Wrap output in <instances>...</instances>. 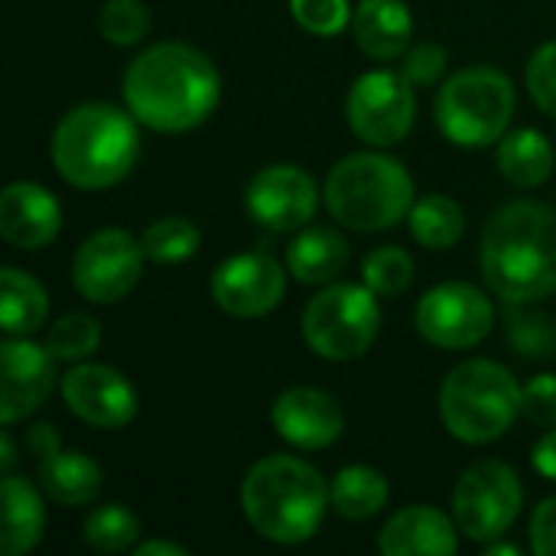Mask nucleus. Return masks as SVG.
Wrapping results in <instances>:
<instances>
[{
  "instance_id": "4468645a",
  "label": "nucleus",
  "mask_w": 556,
  "mask_h": 556,
  "mask_svg": "<svg viewBox=\"0 0 556 556\" xmlns=\"http://www.w3.org/2000/svg\"><path fill=\"white\" fill-rule=\"evenodd\" d=\"M287 290V270L280 261H274L267 251H248L225 257L212 270V296L215 303L238 319H254L283 300Z\"/></svg>"
},
{
  "instance_id": "393cba45",
  "label": "nucleus",
  "mask_w": 556,
  "mask_h": 556,
  "mask_svg": "<svg viewBox=\"0 0 556 556\" xmlns=\"http://www.w3.org/2000/svg\"><path fill=\"white\" fill-rule=\"evenodd\" d=\"M49 316V300L39 280L20 267H3L0 274V326L7 336H29L42 329Z\"/></svg>"
},
{
  "instance_id": "9d476101",
  "label": "nucleus",
  "mask_w": 556,
  "mask_h": 556,
  "mask_svg": "<svg viewBox=\"0 0 556 556\" xmlns=\"http://www.w3.org/2000/svg\"><path fill=\"white\" fill-rule=\"evenodd\" d=\"M349 127L358 140L371 147H394L407 140L417 121V98L414 85L404 72L375 68L355 78L349 101H345Z\"/></svg>"
},
{
  "instance_id": "5701e85b",
  "label": "nucleus",
  "mask_w": 556,
  "mask_h": 556,
  "mask_svg": "<svg viewBox=\"0 0 556 556\" xmlns=\"http://www.w3.org/2000/svg\"><path fill=\"white\" fill-rule=\"evenodd\" d=\"M46 531V508L39 492L20 479L7 476L3 479V531H0V547L7 556L29 554Z\"/></svg>"
},
{
  "instance_id": "c85d7f7f",
  "label": "nucleus",
  "mask_w": 556,
  "mask_h": 556,
  "mask_svg": "<svg viewBox=\"0 0 556 556\" xmlns=\"http://www.w3.org/2000/svg\"><path fill=\"white\" fill-rule=\"evenodd\" d=\"M81 538L94 554H124L134 551L140 538V521L134 511L121 505H101L85 518Z\"/></svg>"
},
{
  "instance_id": "c9c22d12",
  "label": "nucleus",
  "mask_w": 556,
  "mask_h": 556,
  "mask_svg": "<svg viewBox=\"0 0 556 556\" xmlns=\"http://www.w3.org/2000/svg\"><path fill=\"white\" fill-rule=\"evenodd\" d=\"M521 417L534 427H556V375H538L521 388Z\"/></svg>"
},
{
  "instance_id": "20e7f679",
  "label": "nucleus",
  "mask_w": 556,
  "mask_h": 556,
  "mask_svg": "<svg viewBox=\"0 0 556 556\" xmlns=\"http://www.w3.org/2000/svg\"><path fill=\"white\" fill-rule=\"evenodd\" d=\"M241 505L261 538L274 544H303L319 531L332 498L326 479L309 463L296 456H267L244 476Z\"/></svg>"
},
{
  "instance_id": "e433bc0d",
  "label": "nucleus",
  "mask_w": 556,
  "mask_h": 556,
  "mask_svg": "<svg viewBox=\"0 0 556 556\" xmlns=\"http://www.w3.org/2000/svg\"><path fill=\"white\" fill-rule=\"evenodd\" d=\"M446 65H450V55H446L443 46H437V42H420L417 49L404 52L401 72H404V78H407L410 85H437L440 75L446 72Z\"/></svg>"
},
{
  "instance_id": "f8f14e48",
  "label": "nucleus",
  "mask_w": 556,
  "mask_h": 556,
  "mask_svg": "<svg viewBox=\"0 0 556 556\" xmlns=\"http://www.w3.org/2000/svg\"><path fill=\"white\" fill-rule=\"evenodd\" d=\"M414 319H417V332L430 345L446 352H463L479 345L492 332L495 309L482 290L450 280L420 296Z\"/></svg>"
},
{
  "instance_id": "7ed1b4c3",
  "label": "nucleus",
  "mask_w": 556,
  "mask_h": 556,
  "mask_svg": "<svg viewBox=\"0 0 556 556\" xmlns=\"http://www.w3.org/2000/svg\"><path fill=\"white\" fill-rule=\"evenodd\" d=\"M130 111L88 101L62 114L52 130V163L68 186L108 189L130 176L140 156V130Z\"/></svg>"
},
{
  "instance_id": "37998d69",
  "label": "nucleus",
  "mask_w": 556,
  "mask_h": 556,
  "mask_svg": "<svg viewBox=\"0 0 556 556\" xmlns=\"http://www.w3.org/2000/svg\"><path fill=\"white\" fill-rule=\"evenodd\" d=\"M13 466V440H10V433H3V469H10Z\"/></svg>"
},
{
  "instance_id": "2f4dec72",
  "label": "nucleus",
  "mask_w": 556,
  "mask_h": 556,
  "mask_svg": "<svg viewBox=\"0 0 556 556\" xmlns=\"http://www.w3.org/2000/svg\"><path fill=\"white\" fill-rule=\"evenodd\" d=\"M98 33L111 46H137L150 33V13L140 0H108L98 13Z\"/></svg>"
},
{
  "instance_id": "412c9836",
  "label": "nucleus",
  "mask_w": 556,
  "mask_h": 556,
  "mask_svg": "<svg viewBox=\"0 0 556 556\" xmlns=\"http://www.w3.org/2000/svg\"><path fill=\"white\" fill-rule=\"evenodd\" d=\"M349 267V241L332 228H303L287 248V270L306 287H326Z\"/></svg>"
},
{
  "instance_id": "ddd939ff",
  "label": "nucleus",
  "mask_w": 556,
  "mask_h": 556,
  "mask_svg": "<svg viewBox=\"0 0 556 556\" xmlns=\"http://www.w3.org/2000/svg\"><path fill=\"white\" fill-rule=\"evenodd\" d=\"M244 205L248 215L270 231H300L316 215L319 189L303 166L274 163L248 182Z\"/></svg>"
},
{
  "instance_id": "39448f33",
  "label": "nucleus",
  "mask_w": 556,
  "mask_h": 556,
  "mask_svg": "<svg viewBox=\"0 0 556 556\" xmlns=\"http://www.w3.org/2000/svg\"><path fill=\"white\" fill-rule=\"evenodd\" d=\"M414 202L410 173L384 153H352L326 179V208L352 231H388L410 215Z\"/></svg>"
},
{
  "instance_id": "a211bd4d",
  "label": "nucleus",
  "mask_w": 556,
  "mask_h": 556,
  "mask_svg": "<svg viewBox=\"0 0 556 556\" xmlns=\"http://www.w3.org/2000/svg\"><path fill=\"white\" fill-rule=\"evenodd\" d=\"M62 228L59 202L39 182H10L0 192V235L16 251H39Z\"/></svg>"
},
{
  "instance_id": "9b49d317",
  "label": "nucleus",
  "mask_w": 556,
  "mask_h": 556,
  "mask_svg": "<svg viewBox=\"0 0 556 556\" xmlns=\"http://www.w3.org/2000/svg\"><path fill=\"white\" fill-rule=\"evenodd\" d=\"M143 244L121 228H101L88 235L72 257V283L88 303L124 300L143 274Z\"/></svg>"
},
{
  "instance_id": "f03ea898",
  "label": "nucleus",
  "mask_w": 556,
  "mask_h": 556,
  "mask_svg": "<svg viewBox=\"0 0 556 556\" xmlns=\"http://www.w3.org/2000/svg\"><path fill=\"white\" fill-rule=\"evenodd\" d=\"M482 277L508 303L556 293V208L518 199L502 205L482 231Z\"/></svg>"
},
{
  "instance_id": "b1692460",
  "label": "nucleus",
  "mask_w": 556,
  "mask_h": 556,
  "mask_svg": "<svg viewBox=\"0 0 556 556\" xmlns=\"http://www.w3.org/2000/svg\"><path fill=\"white\" fill-rule=\"evenodd\" d=\"M554 163L556 153L551 140L534 127L511 130L498 140V169L511 186L521 189L544 186L554 173Z\"/></svg>"
},
{
  "instance_id": "7c9ffc66",
  "label": "nucleus",
  "mask_w": 556,
  "mask_h": 556,
  "mask_svg": "<svg viewBox=\"0 0 556 556\" xmlns=\"http://www.w3.org/2000/svg\"><path fill=\"white\" fill-rule=\"evenodd\" d=\"M101 342V326L88 313H68L46 332V349L55 362H81L88 358Z\"/></svg>"
},
{
  "instance_id": "f704fd0d",
  "label": "nucleus",
  "mask_w": 556,
  "mask_h": 556,
  "mask_svg": "<svg viewBox=\"0 0 556 556\" xmlns=\"http://www.w3.org/2000/svg\"><path fill=\"white\" fill-rule=\"evenodd\" d=\"M508 339L515 352L531 355V358H544L556 352V329L541 316H515L508 326Z\"/></svg>"
},
{
  "instance_id": "f257e3e1",
  "label": "nucleus",
  "mask_w": 556,
  "mask_h": 556,
  "mask_svg": "<svg viewBox=\"0 0 556 556\" xmlns=\"http://www.w3.org/2000/svg\"><path fill=\"white\" fill-rule=\"evenodd\" d=\"M222 98L215 62L189 42H156L124 72L127 111L150 130L182 134L205 124Z\"/></svg>"
},
{
  "instance_id": "4be33fe9",
  "label": "nucleus",
  "mask_w": 556,
  "mask_h": 556,
  "mask_svg": "<svg viewBox=\"0 0 556 556\" xmlns=\"http://www.w3.org/2000/svg\"><path fill=\"white\" fill-rule=\"evenodd\" d=\"M101 466L85 453H52L39 459V489L62 508L91 505L101 495Z\"/></svg>"
},
{
  "instance_id": "58836bf2",
  "label": "nucleus",
  "mask_w": 556,
  "mask_h": 556,
  "mask_svg": "<svg viewBox=\"0 0 556 556\" xmlns=\"http://www.w3.org/2000/svg\"><path fill=\"white\" fill-rule=\"evenodd\" d=\"M531 463H534V469H538L544 479L556 482V427L554 430H547V433L538 440V446H534V453H531Z\"/></svg>"
},
{
  "instance_id": "0eeeda50",
  "label": "nucleus",
  "mask_w": 556,
  "mask_h": 556,
  "mask_svg": "<svg viewBox=\"0 0 556 556\" xmlns=\"http://www.w3.org/2000/svg\"><path fill=\"white\" fill-rule=\"evenodd\" d=\"M437 127L456 147H492L508 134L515 114V85L492 65H472L450 75L433 104Z\"/></svg>"
},
{
  "instance_id": "4c0bfd02",
  "label": "nucleus",
  "mask_w": 556,
  "mask_h": 556,
  "mask_svg": "<svg viewBox=\"0 0 556 556\" xmlns=\"http://www.w3.org/2000/svg\"><path fill=\"white\" fill-rule=\"evenodd\" d=\"M531 551L538 556H556V498L541 502L531 518Z\"/></svg>"
},
{
  "instance_id": "dca6fc26",
  "label": "nucleus",
  "mask_w": 556,
  "mask_h": 556,
  "mask_svg": "<svg viewBox=\"0 0 556 556\" xmlns=\"http://www.w3.org/2000/svg\"><path fill=\"white\" fill-rule=\"evenodd\" d=\"M55 388V358L46 345L29 342L26 336H7L3 342V397L0 420L10 427L42 407Z\"/></svg>"
},
{
  "instance_id": "a19ab883",
  "label": "nucleus",
  "mask_w": 556,
  "mask_h": 556,
  "mask_svg": "<svg viewBox=\"0 0 556 556\" xmlns=\"http://www.w3.org/2000/svg\"><path fill=\"white\" fill-rule=\"evenodd\" d=\"M137 556H186L189 551L182 544H169V541H147V544H137L134 547Z\"/></svg>"
},
{
  "instance_id": "c756f323",
  "label": "nucleus",
  "mask_w": 556,
  "mask_h": 556,
  "mask_svg": "<svg viewBox=\"0 0 556 556\" xmlns=\"http://www.w3.org/2000/svg\"><path fill=\"white\" fill-rule=\"evenodd\" d=\"M362 277L378 296H401L414 283V257L394 244L375 248L362 261Z\"/></svg>"
},
{
  "instance_id": "79ce46f5",
  "label": "nucleus",
  "mask_w": 556,
  "mask_h": 556,
  "mask_svg": "<svg viewBox=\"0 0 556 556\" xmlns=\"http://www.w3.org/2000/svg\"><path fill=\"white\" fill-rule=\"evenodd\" d=\"M485 556H518V547L492 541V544H489V551H485Z\"/></svg>"
},
{
  "instance_id": "423d86ee",
  "label": "nucleus",
  "mask_w": 556,
  "mask_h": 556,
  "mask_svg": "<svg viewBox=\"0 0 556 556\" xmlns=\"http://www.w3.org/2000/svg\"><path fill=\"white\" fill-rule=\"evenodd\" d=\"M521 414V384L518 378L492 362V358H469L453 368L440 388V417L443 427L469 443L482 446L511 430Z\"/></svg>"
},
{
  "instance_id": "cd10ccee",
  "label": "nucleus",
  "mask_w": 556,
  "mask_h": 556,
  "mask_svg": "<svg viewBox=\"0 0 556 556\" xmlns=\"http://www.w3.org/2000/svg\"><path fill=\"white\" fill-rule=\"evenodd\" d=\"M140 244H143L147 261L182 264L199 251L202 231L182 215H166V218H156L153 225H147V231L140 235Z\"/></svg>"
},
{
  "instance_id": "2eb2a0df",
  "label": "nucleus",
  "mask_w": 556,
  "mask_h": 556,
  "mask_svg": "<svg viewBox=\"0 0 556 556\" xmlns=\"http://www.w3.org/2000/svg\"><path fill=\"white\" fill-rule=\"evenodd\" d=\"M65 407L94 430H121L137 417V388L111 365H75L62 378Z\"/></svg>"
},
{
  "instance_id": "a878e982",
  "label": "nucleus",
  "mask_w": 556,
  "mask_h": 556,
  "mask_svg": "<svg viewBox=\"0 0 556 556\" xmlns=\"http://www.w3.org/2000/svg\"><path fill=\"white\" fill-rule=\"evenodd\" d=\"M329 498H332V508L345 521H368L384 511V505L391 498V485L371 466H345L332 479Z\"/></svg>"
},
{
  "instance_id": "f3484780",
  "label": "nucleus",
  "mask_w": 556,
  "mask_h": 556,
  "mask_svg": "<svg viewBox=\"0 0 556 556\" xmlns=\"http://www.w3.org/2000/svg\"><path fill=\"white\" fill-rule=\"evenodd\" d=\"M270 424H274L277 437L296 450H326L345 430L339 401L319 388L283 391L270 407Z\"/></svg>"
},
{
  "instance_id": "72a5a7b5",
  "label": "nucleus",
  "mask_w": 556,
  "mask_h": 556,
  "mask_svg": "<svg viewBox=\"0 0 556 556\" xmlns=\"http://www.w3.org/2000/svg\"><path fill=\"white\" fill-rule=\"evenodd\" d=\"M528 91L541 111L556 117V42L541 46L528 62Z\"/></svg>"
},
{
  "instance_id": "473e14b6",
  "label": "nucleus",
  "mask_w": 556,
  "mask_h": 556,
  "mask_svg": "<svg viewBox=\"0 0 556 556\" xmlns=\"http://www.w3.org/2000/svg\"><path fill=\"white\" fill-rule=\"evenodd\" d=\"M293 20L313 36H336L349 26V0H290Z\"/></svg>"
},
{
  "instance_id": "6e6552de",
  "label": "nucleus",
  "mask_w": 556,
  "mask_h": 556,
  "mask_svg": "<svg viewBox=\"0 0 556 556\" xmlns=\"http://www.w3.org/2000/svg\"><path fill=\"white\" fill-rule=\"evenodd\" d=\"M381 329L378 293L365 283H329L303 309L306 345L329 362H352L365 355Z\"/></svg>"
},
{
  "instance_id": "bb28decb",
  "label": "nucleus",
  "mask_w": 556,
  "mask_h": 556,
  "mask_svg": "<svg viewBox=\"0 0 556 556\" xmlns=\"http://www.w3.org/2000/svg\"><path fill=\"white\" fill-rule=\"evenodd\" d=\"M407 225H410V235L417 238V244H424L430 251H450L459 244V238L466 231V215L456 199L430 192L414 202Z\"/></svg>"
},
{
  "instance_id": "6ab92c4d",
  "label": "nucleus",
  "mask_w": 556,
  "mask_h": 556,
  "mask_svg": "<svg viewBox=\"0 0 556 556\" xmlns=\"http://www.w3.org/2000/svg\"><path fill=\"white\" fill-rule=\"evenodd\" d=\"M378 551L384 556H453L459 551V528L430 505H414L397 511L378 534Z\"/></svg>"
},
{
  "instance_id": "ea45409f",
  "label": "nucleus",
  "mask_w": 556,
  "mask_h": 556,
  "mask_svg": "<svg viewBox=\"0 0 556 556\" xmlns=\"http://www.w3.org/2000/svg\"><path fill=\"white\" fill-rule=\"evenodd\" d=\"M26 446H29L39 459H46V456L59 453L62 440H59V430H55L52 424H36V427L26 433Z\"/></svg>"
},
{
  "instance_id": "aec40b11",
  "label": "nucleus",
  "mask_w": 556,
  "mask_h": 556,
  "mask_svg": "<svg viewBox=\"0 0 556 556\" xmlns=\"http://www.w3.org/2000/svg\"><path fill=\"white\" fill-rule=\"evenodd\" d=\"M352 33L365 55L391 62L407 52L414 16L404 0H362L352 16Z\"/></svg>"
},
{
  "instance_id": "1a4fd4ad",
  "label": "nucleus",
  "mask_w": 556,
  "mask_h": 556,
  "mask_svg": "<svg viewBox=\"0 0 556 556\" xmlns=\"http://www.w3.org/2000/svg\"><path fill=\"white\" fill-rule=\"evenodd\" d=\"M525 485L518 472L498 459H482L469 466L453 492V518L459 534L476 544L498 541L521 515Z\"/></svg>"
}]
</instances>
